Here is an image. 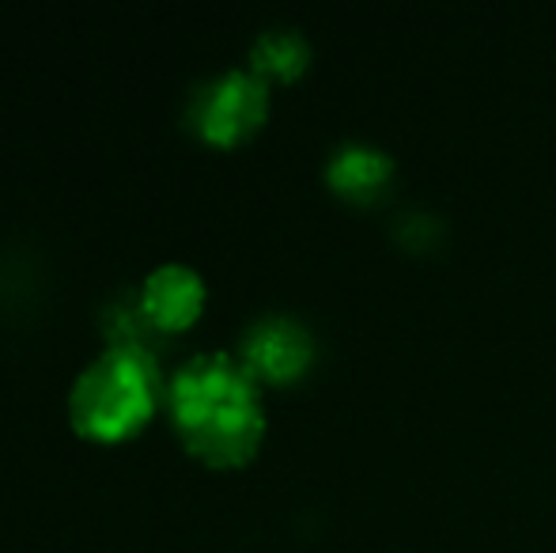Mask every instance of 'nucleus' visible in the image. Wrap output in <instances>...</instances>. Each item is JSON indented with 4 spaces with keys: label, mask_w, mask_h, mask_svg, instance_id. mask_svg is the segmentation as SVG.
Segmentation results:
<instances>
[{
    "label": "nucleus",
    "mask_w": 556,
    "mask_h": 553,
    "mask_svg": "<svg viewBox=\"0 0 556 553\" xmlns=\"http://www.w3.org/2000/svg\"><path fill=\"white\" fill-rule=\"evenodd\" d=\"M167 410L182 443L213 466H239L265 436L262 384L231 353H198L170 376Z\"/></svg>",
    "instance_id": "obj_1"
},
{
    "label": "nucleus",
    "mask_w": 556,
    "mask_h": 553,
    "mask_svg": "<svg viewBox=\"0 0 556 553\" xmlns=\"http://www.w3.org/2000/svg\"><path fill=\"white\" fill-rule=\"evenodd\" d=\"M163 399H167V384L155 364V349L106 345L76 376L68 391V417L76 432H84L88 440L114 443L140 432Z\"/></svg>",
    "instance_id": "obj_2"
},
{
    "label": "nucleus",
    "mask_w": 556,
    "mask_h": 553,
    "mask_svg": "<svg viewBox=\"0 0 556 553\" xmlns=\"http://www.w3.org/2000/svg\"><path fill=\"white\" fill-rule=\"evenodd\" d=\"M269 118V80L254 68H224L190 99V126L208 144H239Z\"/></svg>",
    "instance_id": "obj_3"
},
{
    "label": "nucleus",
    "mask_w": 556,
    "mask_h": 553,
    "mask_svg": "<svg viewBox=\"0 0 556 553\" xmlns=\"http://www.w3.org/2000/svg\"><path fill=\"white\" fill-rule=\"evenodd\" d=\"M239 361L257 384H295L315 364V334L295 315H262L242 334Z\"/></svg>",
    "instance_id": "obj_4"
},
{
    "label": "nucleus",
    "mask_w": 556,
    "mask_h": 553,
    "mask_svg": "<svg viewBox=\"0 0 556 553\" xmlns=\"http://www.w3.org/2000/svg\"><path fill=\"white\" fill-rule=\"evenodd\" d=\"M205 296L208 288L198 269L186 262H163L144 277L137 303L155 334H175L198 323V315L205 311Z\"/></svg>",
    "instance_id": "obj_5"
},
{
    "label": "nucleus",
    "mask_w": 556,
    "mask_h": 553,
    "mask_svg": "<svg viewBox=\"0 0 556 553\" xmlns=\"http://www.w3.org/2000/svg\"><path fill=\"white\" fill-rule=\"evenodd\" d=\"M397 175L394 155L371 140H344L326 160V183L352 205H371L382 193H390Z\"/></svg>",
    "instance_id": "obj_6"
},
{
    "label": "nucleus",
    "mask_w": 556,
    "mask_h": 553,
    "mask_svg": "<svg viewBox=\"0 0 556 553\" xmlns=\"http://www.w3.org/2000/svg\"><path fill=\"white\" fill-rule=\"evenodd\" d=\"M311 65V42L295 27H269L250 42V68L262 80H295Z\"/></svg>",
    "instance_id": "obj_7"
},
{
    "label": "nucleus",
    "mask_w": 556,
    "mask_h": 553,
    "mask_svg": "<svg viewBox=\"0 0 556 553\" xmlns=\"http://www.w3.org/2000/svg\"><path fill=\"white\" fill-rule=\"evenodd\" d=\"M397 236H402L409 247H428L435 236H440V221L428 216L425 209H413V213H405L402 224H397Z\"/></svg>",
    "instance_id": "obj_8"
}]
</instances>
